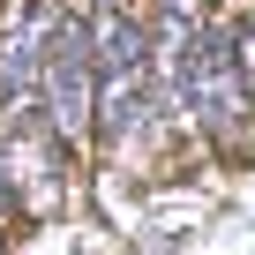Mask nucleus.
Returning <instances> with one entry per match:
<instances>
[{"label": "nucleus", "mask_w": 255, "mask_h": 255, "mask_svg": "<svg viewBox=\"0 0 255 255\" xmlns=\"http://www.w3.org/2000/svg\"><path fill=\"white\" fill-rule=\"evenodd\" d=\"M233 60H240V83H248V98H255V15L233 23Z\"/></svg>", "instance_id": "39448f33"}, {"label": "nucleus", "mask_w": 255, "mask_h": 255, "mask_svg": "<svg viewBox=\"0 0 255 255\" xmlns=\"http://www.w3.org/2000/svg\"><path fill=\"white\" fill-rule=\"evenodd\" d=\"M68 15V0H38V8L8 30V45H0V120H30L38 98H45V53H53V30Z\"/></svg>", "instance_id": "7ed1b4c3"}, {"label": "nucleus", "mask_w": 255, "mask_h": 255, "mask_svg": "<svg viewBox=\"0 0 255 255\" xmlns=\"http://www.w3.org/2000/svg\"><path fill=\"white\" fill-rule=\"evenodd\" d=\"M180 113L203 128L210 143H233V135H240V120H248V83H240L233 30H225V23H203V30H195L188 75H180Z\"/></svg>", "instance_id": "f257e3e1"}, {"label": "nucleus", "mask_w": 255, "mask_h": 255, "mask_svg": "<svg viewBox=\"0 0 255 255\" xmlns=\"http://www.w3.org/2000/svg\"><path fill=\"white\" fill-rule=\"evenodd\" d=\"M45 128L60 143H83L90 128H98V45H90V23L83 8L60 15L53 30V53H45Z\"/></svg>", "instance_id": "f03ea898"}, {"label": "nucleus", "mask_w": 255, "mask_h": 255, "mask_svg": "<svg viewBox=\"0 0 255 255\" xmlns=\"http://www.w3.org/2000/svg\"><path fill=\"white\" fill-rule=\"evenodd\" d=\"M23 135H8L0 143V165H8V180H15V195L30 203V210H53L60 203V180H53V158L30 143V120H15Z\"/></svg>", "instance_id": "20e7f679"}]
</instances>
